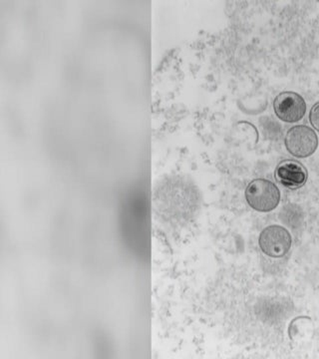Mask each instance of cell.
I'll return each mask as SVG.
<instances>
[{
	"instance_id": "3957f363",
	"label": "cell",
	"mask_w": 319,
	"mask_h": 359,
	"mask_svg": "<svg viewBox=\"0 0 319 359\" xmlns=\"http://www.w3.org/2000/svg\"><path fill=\"white\" fill-rule=\"evenodd\" d=\"M292 236L281 226H269L259 235V245L264 255L271 257H283L292 248Z\"/></svg>"
},
{
	"instance_id": "277c9868",
	"label": "cell",
	"mask_w": 319,
	"mask_h": 359,
	"mask_svg": "<svg viewBox=\"0 0 319 359\" xmlns=\"http://www.w3.org/2000/svg\"><path fill=\"white\" fill-rule=\"evenodd\" d=\"M273 109L281 121L287 123L299 122L306 112L304 99L295 92H283L276 97Z\"/></svg>"
},
{
	"instance_id": "6da1fadb",
	"label": "cell",
	"mask_w": 319,
	"mask_h": 359,
	"mask_svg": "<svg viewBox=\"0 0 319 359\" xmlns=\"http://www.w3.org/2000/svg\"><path fill=\"white\" fill-rule=\"evenodd\" d=\"M245 199L255 211L269 212L273 211L280 204V192L273 182L257 179L247 186Z\"/></svg>"
},
{
	"instance_id": "7a4b0ae2",
	"label": "cell",
	"mask_w": 319,
	"mask_h": 359,
	"mask_svg": "<svg viewBox=\"0 0 319 359\" xmlns=\"http://www.w3.org/2000/svg\"><path fill=\"white\" fill-rule=\"evenodd\" d=\"M285 147L297 158H307L315 152L318 146V135L304 125L292 127L285 136Z\"/></svg>"
},
{
	"instance_id": "8992f818",
	"label": "cell",
	"mask_w": 319,
	"mask_h": 359,
	"mask_svg": "<svg viewBox=\"0 0 319 359\" xmlns=\"http://www.w3.org/2000/svg\"><path fill=\"white\" fill-rule=\"evenodd\" d=\"M309 121L313 128L319 132V102L311 108V113H309Z\"/></svg>"
},
{
	"instance_id": "5b68a950",
	"label": "cell",
	"mask_w": 319,
	"mask_h": 359,
	"mask_svg": "<svg viewBox=\"0 0 319 359\" xmlns=\"http://www.w3.org/2000/svg\"><path fill=\"white\" fill-rule=\"evenodd\" d=\"M276 181L290 190H297L306 185L307 171L304 165L294 160H285L275 171Z\"/></svg>"
}]
</instances>
